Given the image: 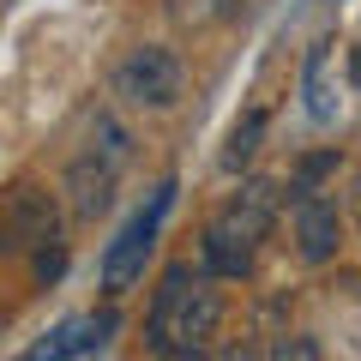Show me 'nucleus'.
I'll use <instances>...</instances> for the list:
<instances>
[{
    "label": "nucleus",
    "mask_w": 361,
    "mask_h": 361,
    "mask_svg": "<svg viewBox=\"0 0 361 361\" xmlns=\"http://www.w3.org/2000/svg\"><path fill=\"white\" fill-rule=\"evenodd\" d=\"M349 85L361 90V42H355V49H349Z\"/></svg>",
    "instance_id": "nucleus-18"
},
{
    "label": "nucleus",
    "mask_w": 361,
    "mask_h": 361,
    "mask_svg": "<svg viewBox=\"0 0 361 361\" xmlns=\"http://www.w3.org/2000/svg\"><path fill=\"white\" fill-rule=\"evenodd\" d=\"M259 139H265V109H247L241 121H235V133H229V145H223V169H247L259 157Z\"/></svg>",
    "instance_id": "nucleus-11"
},
{
    "label": "nucleus",
    "mask_w": 361,
    "mask_h": 361,
    "mask_svg": "<svg viewBox=\"0 0 361 361\" xmlns=\"http://www.w3.org/2000/svg\"><path fill=\"white\" fill-rule=\"evenodd\" d=\"M205 271L211 277H247L253 271V247H241V241H229V235H217V229H205Z\"/></svg>",
    "instance_id": "nucleus-10"
},
{
    "label": "nucleus",
    "mask_w": 361,
    "mask_h": 361,
    "mask_svg": "<svg viewBox=\"0 0 361 361\" xmlns=\"http://www.w3.org/2000/svg\"><path fill=\"white\" fill-rule=\"evenodd\" d=\"M169 205H175V180H163L157 199H151V211H139V217H133L127 229L103 247V295H109V301L133 295V289L145 283V265H151V247H157V229H163Z\"/></svg>",
    "instance_id": "nucleus-2"
},
{
    "label": "nucleus",
    "mask_w": 361,
    "mask_h": 361,
    "mask_svg": "<svg viewBox=\"0 0 361 361\" xmlns=\"http://www.w3.org/2000/svg\"><path fill=\"white\" fill-rule=\"evenodd\" d=\"M271 361H319V343H313L307 331H295V337H277Z\"/></svg>",
    "instance_id": "nucleus-16"
},
{
    "label": "nucleus",
    "mask_w": 361,
    "mask_h": 361,
    "mask_svg": "<svg viewBox=\"0 0 361 361\" xmlns=\"http://www.w3.org/2000/svg\"><path fill=\"white\" fill-rule=\"evenodd\" d=\"M289 223H295V253L307 265H325L343 247V211L319 187H289Z\"/></svg>",
    "instance_id": "nucleus-4"
},
{
    "label": "nucleus",
    "mask_w": 361,
    "mask_h": 361,
    "mask_svg": "<svg viewBox=\"0 0 361 361\" xmlns=\"http://www.w3.org/2000/svg\"><path fill=\"white\" fill-rule=\"evenodd\" d=\"M180 90H187V66L175 49L163 42H139L127 61L115 66V97L133 109H175Z\"/></svg>",
    "instance_id": "nucleus-3"
},
{
    "label": "nucleus",
    "mask_w": 361,
    "mask_h": 361,
    "mask_svg": "<svg viewBox=\"0 0 361 361\" xmlns=\"http://www.w3.org/2000/svg\"><path fill=\"white\" fill-rule=\"evenodd\" d=\"M349 211H355V223H361V175L349 180Z\"/></svg>",
    "instance_id": "nucleus-19"
},
{
    "label": "nucleus",
    "mask_w": 361,
    "mask_h": 361,
    "mask_svg": "<svg viewBox=\"0 0 361 361\" xmlns=\"http://www.w3.org/2000/svg\"><path fill=\"white\" fill-rule=\"evenodd\" d=\"M90 151L103 157V163H115V169H121V163L133 157V133L121 127L115 115H97V121H90Z\"/></svg>",
    "instance_id": "nucleus-12"
},
{
    "label": "nucleus",
    "mask_w": 361,
    "mask_h": 361,
    "mask_svg": "<svg viewBox=\"0 0 361 361\" xmlns=\"http://www.w3.org/2000/svg\"><path fill=\"white\" fill-rule=\"evenodd\" d=\"M337 169H343V151H313V157L295 163V180H289V187H319V180L337 175Z\"/></svg>",
    "instance_id": "nucleus-14"
},
{
    "label": "nucleus",
    "mask_w": 361,
    "mask_h": 361,
    "mask_svg": "<svg viewBox=\"0 0 361 361\" xmlns=\"http://www.w3.org/2000/svg\"><path fill=\"white\" fill-rule=\"evenodd\" d=\"M211 361H259V355H253V343H223Z\"/></svg>",
    "instance_id": "nucleus-17"
},
{
    "label": "nucleus",
    "mask_w": 361,
    "mask_h": 361,
    "mask_svg": "<svg viewBox=\"0 0 361 361\" xmlns=\"http://www.w3.org/2000/svg\"><path fill=\"white\" fill-rule=\"evenodd\" d=\"M325 66H331V37H319L307 49V61H301V97H307V115L319 121V127H331V121H337V97H331Z\"/></svg>",
    "instance_id": "nucleus-9"
},
{
    "label": "nucleus",
    "mask_w": 361,
    "mask_h": 361,
    "mask_svg": "<svg viewBox=\"0 0 361 361\" xmlns=\"http://www.w3.org/2000/svg\"><path fill=\"white\" fill-rule=\"evenodd\" d=\"M109 331H115V307H103V313H78V319L54 325V331L42 337L37 349H30V361H73V355H85V349H97Z\"/></svg>",
    "instance_id": "nucleus-8"
},
{
    "label": "nucleus",
    "mask_w": 361,
    "mask_h": 361,
    "mask_svg": "<svg viewBox=\"0 0 361 361\" xmlns=\"http://www.w3.org/2000/svg\"><path fill=\"white\" fill-rule=\"evenodd\" d=\"M49 241H61V205H54L49 187L18 180L13 193H6V247L13 253H37Z\"/></svg>",
    "instance_id": "nucleus-6"
},
{
    "label": "nucleus",
    "mask_w": 361,
    "mask_h": 361,
    "mask_svg": "<svg viewBox=\"0 0 361 361\" xmlns=\"http://www.w3.org/2000/svg\"><path fill=\"white\" fill-rule=\"evenodd\" d=\"M169 13H175V25H223V18L241 13V0H169Z\"/></svg>",
    "instance_id": "nucleus-13"
},
{
    "label": "nucleus",
    "mask_w": 361,
    "mask_h": 361,
    "mask_svg": "<svg viewBox=\"0 0 361 361\" xmlns=\"http://www.w3.org/2000/svg\"><path fill=\"white\" fill-rule=\"evenodd\" d=\"M223 325V289L211 283L205 271H193L187 259L169 265L157 277V301H151V319H145V337H151V355L163 361H193L211 349Z\"/></svg>",
    "instance_id": "nucleus-1"
},
{
    "label": "nucleus",
    "mask_w": 361,
    "mask_h": 361,
    "mask_svg": "<svg viewBox=\"0 0 361 361\" xmlns=\"http://www.w3.org/2000/svg\"><path fill=\"white\" fill-rule=\"evenodd\" d=\"M30 271H37V283H54V277L66 271V247H61V241L37 247V253H30Z\"/></svg>",
    "instance_id": "nucleus-15"
},
{
    "label": "nucleus",
    "mask_w": 361,
    "mask_h": 361,
    "mask_svg": "<svg viewBox=\"0 0 361 361\" xmlns=\"http://www.w3.org/2000/svg\"><path fill=\"white\" fill-rule=\"evenodd\" d=\"M277 211H283V187L277 180H241V193H229V205L211 217V229L241 241V247H259L277 229Z\"/></svg>",
    "instance_id": "nucleus-5"
},
{
    "label": "nucleus",
    "mask_w": 361,
    "mask_h": 361,
    "mask_svg": "<svg viewBox=\"0 0 361 361\" xmlns=\"http://www.w3.org/2000/svg\"><path fill=\"white\" fill-rule=\"evenodd\" d=\"M115 175H121V169H115V163H103L97 151L73 157V169H66V180H61L66 211H73L78 223H97L109 205H115Z\"/></svg>",
    "instance_id": "nucleus-7"
}]
</instances>
